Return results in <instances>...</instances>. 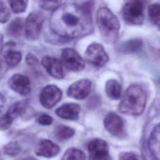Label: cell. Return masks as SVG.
Here are the masks:
<instances>
[{
	"mask_svg": "<svg viewBox=\"0 0 160 160\" xmlns=\"http://www.w3.org/2000/svg\"><path fill=\"white\" fill-rule=\"evenodd\" d=\"M92 0L82 4L66 3L54 11L49 24L56 34L66 38H76L89 34L92 29Z\"/></svg>",
	"mask_w": 160,
	"mask_h": 160,
	"instance_id": "1",
	"label": "cell"
},
{
	"mask_svg": "<svg viewBox=\"0 0 160 160\" xmlns=\"http://www.w3.org/2000/svg\"><path fill=\"white\" fill-rule=\"evenodd\" d=\"M146 102V97L144 89L139 85L132 84L125 91L118 110L122 114L138 116L142 113Z\"/></svg>",
	"mask_w": 160,
	"mask_h": 160,
	"instance_id": "2",
	"label": "cell"
},
{
	"mask_svg": "<svg viewBox=\"0 0 160 160\" xmlns=\"http://www.w3.org/2000/svg\"><path fill=\"white\" fill-rule=\"evenodd\" d=\"M97 26L104 38L109 41L116 39L120 24L117 17L107 8H99L96 13Z\"/></svg>",
	"mask_w": 160,
	"mask_h": 160,
	"instance_id": "3",
	"label": "cell"
},
{
	"mask_svg": "<svg viewBox=\"0 0 160 160\" xmlns=\"http://www.w3.org/2000/svg\"><path fill=\"white\" fill-rule=\"evenodd\" d=\"M145 0H128L122 8L124 20L129 24L140 25L144 19Z\"/></svg>",
	"mask_w": 160,
	"mask_h": 160,
	"instance_id": "4",
	"label": "cell"
},
{
	"mask_svg": "<svg viewBox=\"0 0 160 160\" xmlns=\"http://www.w3.org/2000/svg\"><path fill=\"white\" fill-rule=\"evenodd\" d=\"M44 16L38 11L31 12L28 16L24 24V32L28 39L36 40L41 33Z\"/></svg>",
	"mask_w": 160,
	"mask_h": 160,
	"instance_id": "5",
	"label": "cell"
},
{
	"mask_svg": "<svg viewBox=\"0 0 160 160\" xmlns=\"http://www.w3.org/2000/svg\"><path fill=\"white\" fill-rule=\"evenodd\" d=\"M28 104V99L21 100L12 104L7 112L0 118V131H4L8 129L14 120L25 112Z\"/></svg>",
	"mask_w": 160,
	"mask_h": 160,
	"instance_id": "6",
	"label": "cell"
},
{
	"mask_svg": "<svg viewBox=\"0 0 160 160\" xmlns=\"http://www.w3.org/2000/svg\"><path fill=\"white\" fill-rule=\"evenodd\" d=\"M61 63L68 69L73 72H79L85 66L82 58L74 49L67 48L61 53Z\"/></svg>",
	"mask_w": 160,
	"mask_h": 160,
	"instance_id": "7",
	"label": "cell"
},
{
	"mask_svg": "<svg viewBox=\"0 0 160 160\" xmlns=\"http://www.w3.org/2000/svg\"><path fill=\"white\" fill-rule=\"evenodd\" d=\"M86 60L93 66L102 67L109 60V57L102 44L92 43L88 46L85 52Z\"/></svg>",
	"mask_w": 160,
	"mask_h": 160,
	"instance_id": "8",
	"label": "cell"
},
{
	"mask_svg": "<svg viewBox=\"0 0 160 160\" xmlns=\"http://www.w3.org/2000/svg\"><path fill=\"white\" fill-rule=\"evenodd\" d=\"M62 91L55 85H48L41 91L39 101L41 105L46 109L52 108L61 99Z\"/></svg>",
	"mask_w": 160,
	"mask_h": 160,
	"instance_id": "9",
	"label": "cell"
},
{
	"mask_svg": "<svg viewBox=\"0 0 160 160\" xmlns=\"http://www.w3.org/2000/svg\"><path fill=\"white\" fill-rule=\"evenodd\" d=\"M90 160H111L109 149L106 141L95 139L88 145Z\"/></svg>",
	"mask_w": 160,
	"mask_h": 160,
	"instance_id": "10",
	"label": "cell"
},
{
	"mask_svg": "<svg viewBox=\"0 0 160 160\" xmlns=\"http://www.w3.org/2000/svg\"><path fill=\"white\" fill-rule=\"evenodd\" d=\"M92 82L89 79H81L72 83L68 89V96L76 99H83L90 93Z\"/></svg>",
	"mask_w": 160,
	"mask_h": 160,
	"instance_id": "11",
	"label": "cell"
},
{
	"mask_svg": "<svg viewBox=\"0 0 160 160\" xmlns=\"http://www.w3.org/2000/svg\"><path fill=\"white\" fill-rule=\"evenodd\" d=\"M104 126L106 129L111 134L120 136L124 131V123L121 118L115 112L107 114L104 119Z\"/></svg>",
	"mask_w": 160,
	"mask_h": 160,
	"instance_id": "12",
	"label": "cell"
},
{
	"mask_svg": "<svg viewBox=\"0 0 160 160\" xmlns=\"http://www.w3.org/2000/svg\"><path fill=\"white\" fill-rule=\"evenodd\" d=\"M8 85L14 91L25 96L31 91V83L29 78L20 74H14L9 79Z\"/></svg>",
	"mask_w": 160,
	"mask_h": 160,
	"instance_id": "13",
	"label": "cell"
},
{
	"mask_svg": "<svg viewBox=\"0 0 160 160\" xmlns=\"http://www.w3.org/2000/svg\"><path fill=\"white\" fill-rule=\"evenodd\" d=\"M41 64L47 72L56 79H62L64 77L62 64L58 59L49 56L42 58Z\"/></svg>",
	"mask_w": 160,
	"mask_h": 160,
	"instance_id": "14",
	"label": "cell"
},
{
	"mask_svg": "<svg viewBox=\"0 0 160 160\" xmlns=\"http://www.w3.org/2000/svg\"><path fill=\"white\" fill-rule=\"evenodd\" d=\"M60 151L59 146L48 139L40 141L35 146L34 151L36 155L45 158H52L56 156Z\"/></svg>",
	"mask_w": 160,
	"mask_h": 160,
	"instance_id": "15",
	"label": "cell"
},
{
	"mask_svg": "<svg viewBox=\"0 0 160 160\" xmlns=\"http://www.w3.org/2000/svg\"><path fill=\"white\" fill-rule=\"evenodd\" d=\"M81 108L76 103H66L56 109V114L62 119L76 120L79 118Z\"/></svg>",
	"mask_w": 160,
	"mask_h": 160,
	"instance_id": "16",
	"label": "cell"
},
{
	"mask_svg": "<svg viewBox=\"0 0 160 160\" xmlns=\"http://www.w3.org/2000/svg\"><path fill=\"white\" fill-rule=\"evenodd\" d=\"M159 142L160 128L157 124L151 131L148 141V148L154 160H159Z\"/></svg>",
	"mask_w": 160,
	"mask_h": 160,
	"instance_id": "17",
	"label": "cell"
},
{
	"mask_svg": "<svg viewBox=\"0 0 160 160\" xmlns=\"http://www.w3.org/2000/svg\"><path fill=\"white\" fill-rule=\"evenodd\" d=\"M105 91L111 99H119L121 93V86L118 81L109 79L106 83Z\"/></svg>",
	"mask_w": 160,
	"mask_h": 160,
	"instance_id": "18",
	"label": "cell"
},
{
	"mask_svg": "<svg viewBox=\"0 0 160 160\" xmlns=\"http://www.w3.org/2000/svg\"><path fill=\"white\" fill-rule=\"evenodd\" d=\"M24 21L22 18H17L13 19L7 27L8 34L13 38L19 37L23 30Z\"/></svg>",
	"mask_w": 160,
	"mask_h": 160,
	"instance_id": "19",
	"label": "cell"
},
{
	"mask_svg": "<svg viewBox=\"0 0 160 160\" xmlns=\"http://www.w3.org/2000/svg\"><path fill=\"white\" fill-rule=\"evenodd\" d=\"M142 46V41L139 39H133L124 42L120 46L121 51L126 53L134 52L138 51Z\"/></svg>",
	"mask_w": 160,
	"mask_h": 160,
	"instance_id": "20",
	"label": "cell"
},
{
	"mask_svg": "<svg viewBox=\"0 0 160 160\" xmlns=\"http://www.w3.org/2000/svg\"><path fill=\"white\" fill-rule=\"evenodd\" d=\"M74 130L70 127L60 125L54 130V136L59 141H64L71 138L74 134Z\"/></svg>",
	"mask_w": 160,
	"mask_h": 160,
	"instance_id": "21",
	"label": "cell"
},
{
	"mask_svg": "<svg viewBox=\"0 0 160 160\" xmlns=\"http://www.w3.org/2000/svg\"><path fill=\"white\" fill-rule=\"evenodd\" d=\"M22 59V55L20 52L9 50L4 56V61L8 67L14 68L18 65Z\"/></svg>",
	"mask_w": 160,
	"mask_h": 160,
	"instance_id": "22",
	"label": "cell"
},
{
	"mask_svg": "<svg viewBox=\"0 0 160 160\" xmlns=\"http://www.w3.org/2000/svg\"><path fill=\"white\" fill-rule=\"evenodd\" d=\"M85 159L86 155L83 151L72 148L65 152L61 160H85Z\"/></svg>",
	"mask_w": 160,
	"mask_h": 160,
	"instance_id": "23",
	"label": "cell"
},
{
	"mask_svg": "<svg viewBox=\"0 0 160 160\" xmlns=\"http://www.w3.org/2000/svg\"><path fill=\"white\" fill-rule=\"evenodd\" d=\"M148 14L151 21L154 25L159 26L160 8L158 3L152 4L148 8Z\"/></svg>",
	"mask_w": 160,
	"mask_h": 160,
	"instance_id": "24",
	"label": "cell"
},
{
	"mask_svg": "<svg viewBox=\"0 0 160 160\" xmlns=\"http://www.w3.org/2000/svg\"><path fill=\"white\" fill-rule=\"evenodd\" d=\"M12 11L16 14L23 12L26 11L28 0H8Z\"/></svg>",
	"mask_w": 160,
	"mask_h": 160,
	"instance_id": "25",
	"label": "cell"
},
{
	"mask_svg": "<svg viewBox=\"0 0 160 160\" xmlns=\"http://www.w3.org/2000/svg\"><path fill=\"white\" fill-rule=\"evenodd\" d=\"M3 152L9 156H15L21 151L20 145L17 142H10L2 148Z\"/></svg>",
	"mask_w": 160,
	"mask_h": 160,
	"instance_id": "26",
	"label": "cell"
},
{
	"mask_svg": "<svg viewBox=\"0 0 160 160\" xmlns=\"http://www.w3.org/2000/svg\"><path fill=\"white\" fill-rule=\"evenodd\" d=\"M62 0H39V6L46 11H54L61 4Z\"/></svg>",
	"mask_w": 160,
	"mask_h": 160,
	"instance_id": "27",
	"label": "cell"
},
{
	"mask_svg": "<svg viewBox=\"0 0 160 160\" xmlns=\"http://www.w3.org/2000/svg\"><path fill=\"white\" fill-rule=\"evenodd\" d=\"M119 160H145L144 158L133 152H123L119 156Z\"/></svg>",
	"mask_w": 160,
	"mask_h": 160,
	"instance_id": "28",
	"label": "cell"
},
{
	"mask_svg": "<svg viewBox=\"0 0 160 160\" xmlns=\"http://www.w3.org/2000/svg\"><path fill=\"white\" fill-rule=\"evenodd\" d=\"M11 14L7 6L0 1V22L5 23L10 18Z\"/></svg>",
	"mask_w": 160,
	"mask_h": 160,
	"instance_id": "29",
	"label": "cell"
},
{
	"mask_svg": "<svg viewBox=\"0 0 160 160\" xmlns=\"http://www.w3.org/2000/svg\"><path fill=\"white\" fill-rule=\"evenodd\" d=\"M52 121L53 119L51 116L45 114H42L38 118V122L44 126L50 125L52 122Z\"/></svg>",
	"mask_w": 160,
	"mask_h": 160,
	"instance_id": "30",
	"label": "cell"
},
{
	"mask_svg": "<svg viewBox=\"0 0 160 160\" xmlns=\"http://www.w3.org/2000/svg\"><path fill=\"white\" fill-rule=\"evenodd\" d=\"M27 64L31 66H36L38 64V59L32 54H28L26 58Z\"/></svg>",
	"mask_w": 160,
	"mask_h": 160,
	"instance_id": "31",
	"label": "cell"
},
{
	"mask_svg": "<svg viewBox=\"0 0 160 160\" xmlns=\"http://www.w3.org/2000/svg\"><path fill=\"white\" fill-rule=\"evenodd\" d=\"M7 65L5 62V61H2L0 59V78L3 76V75L5 74V71L6 70Z\"/></svg>",
	"mask_w": 160,
	"mask_h": 160,
	"instance_id": "32",
	"label": "cell"
},
{
	"mask_svg": "<svg viewBox=\"0 0 160 160\" xmlns=\"http://www.w3.org/2000/svg\"><path fill=\"white\" fill-rule=\"evenodd\" d=\"M5 102H6V99L4 96L0 92V113L2 111V109L4 108Z\"/></svg>",
	"mask_w": 160,
	"mask_h": 160,
	"instance_id": "33",
	"label": "cell"
},
{
	"mask_svg": "<svg viewBox=\"0 0 160 160\" xmlns=\"http://www.w3.org/2000/svg\"><path fill=\"white\" fill-rule=\"evenodd\" d=\"M3 36L0 33V50L2 48V43H3Z\"/></svg>",
	"mask_w": 160,
	"mask_h": 160,
	"instance_id": "34",
	"label": "cell"
},
{
	"mask_svg": "<svg viewBox=\"0 0 160 160\" xmlns=\"http://www.w3.org/2000/svg\"><path fill=\"white\" fill-rule=\"evenodd\" d=\"M19 160H37L35 158H32V157H26V158H24L22 159H21Z\"/></svg>",
	"mask_w": 160,
	"mask_h": 160,
	"instance_id": "35",
	"label": "cell"
}]
</instances>
